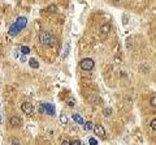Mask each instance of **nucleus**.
Masks as SVG:
<instances>
[{
	"mask_svg": "<svg viewBox=\"0 0 156 145\" xmlns=\"http://www.w3.org/2000/svg\"><path fill=\"white\" fill-rule=\"evenodd\" d=\"M151 128H152L154 131H156V119H152V120H151Z\"/></svg>",
	"mask_w": 156,
	"mask_h": 145,
	"instance_id": "obj_20",
	"label": "nucleus"
},
{
	"mask_svg": "<svg viewBox=\"0 0 156 145\" xmlns=\"http://www.w3.org/2000/svg\"><path fill=\"white\" fill-rule=\"evenodd\" d=\"M10 145H21V142H20V141H17V140H12Z\"/></svg>",
	"mask_w": 156,
	"mask_h": 145,
	"instance_id": "obj_25",
	"label": "nucleus"
},
{
	"mask_svg": "<svg viewBox=\"0 0 156 145\" xmlns=\"http://www.w3.org/2000/svg\"><path fill=\"white\" fill-rule=\"evenodd\" d=\"M103 114L105 115V116H109V115L112 114V110H111V108H104V110H103Z\"/></svg>",
	"mask_w": 156,
	"mask_h": 145,
	"instance_id": "obj_18",
	"label": "nucleus"
},
{
	"mask_svg": "<svg viewBox=\"0 0 156 145\" xmlns=\"http://www.w3.org/2000/svg\"><path fill=\"white\" fill-rule=\"evenodd\" d=\"M83 126H85V130L87 131V132H90L91 130H94V126H92L91 122H86V123H85Z\"/></svg>",
	"mask_w": 156,
	"mask_h": 145,
	"instance_id": "obj_12",
	"label": "nucleus"
},
{
	"mask_svg": "<svg viewBox=\"0 0 156 145\" xmlns=\"http://www.w3.org/2000/svg\"><path fill=\"white\" fill-rule=\"evenodd\" d=\"M43 103V107H44V114H48L51 116H53L56 114V107L55 105H52V103H48V102H42Z\"/></svg>",
	"mask_w": 156,
	"mask_h": 145,
	"instance_id": "obj_3",
	"label": "nucleus"
},
{
	"mask_svg": "<svg viewBox=\"0 0 156 145\" xmlns=\"http://www.w3.org/2000/svg\"><path fill=\"white\" fill-rule=\"evenodd\" d=\"M82 145H83V144H82Z\"/></svg>",
	"mask_w": 156,
	"mask_h": 145,
	"instance_id": "obj_30",
	"label": "nucleus"
},
{
	"mask_svg": "<svg viewBox=\"0 0 156 145\" xmlns=\"http://www.w3.org/2000/svg\"><path fill=\"white\" fill-rule=\"evenodd\" d=\"M94 132H95L96 136H99V137H102V138L105 137V130H104V127L100 126V124H96V126L94 127Z\"/></svg>",
	"mask_w": 156,
	"mask_h": 145,
	"instance_id": "obj_5",
	"label": "nucleus"
},
{
	"mask_svg": "<svg viewBox=\"0 0 156 145\" xmlns=\"http://www.w3.org/2000/svg\"><path fill=\"white\" fill-rule=\"evenodd\" d=\"M73 120L76 122L77 124H85V122H83L82 116H81L79 114H73Z\"/></svg>",
	"mask_w": 156,
	"mask_h": 145,
	"instance_id": "obj_10",
	"label": "nucleus"
},
{
	"mask_svg": "<svg viewBox=\"0 0 156 145\" xmlns=\"http://www.w3.org/2000/svg\"><path fill=\"white\" fill-rule=\"evenodd\" d=\"M29 66H30L31 68H34V69H37L39 67V62L35 59V58H31V59H29Z\"/></svg>",
	"mask_w": 156,
	"mask_h": 145,
	"instance_id": "obj_9",
	"label": "nucleus"
},
{
	"mask_svg": "<svg viewBox=\"0 0 156 145\" xmlns=\"http://www.w3.org/2000/svg\"><path fill=\"white\" fill-rule=\"evenodd\" d=\"M89 100H90V102L94 103V105H96V103L99 102V97H96V96H91V97L89 98Z\"/></svg>",
	"mask_w": 156,
	"mask_h": 145,
	"instance_id": "obj_15",
	"label": "nucleus"
},
{
	"mask_svg": "<svg viewBox=\"0 0 156 145\" xmlns=\"http://www.w3.org/2000/svg\"><path fill=\"white\" fill-rule=\"evenodd\" d=\"M108 30H109V25H104L102 28V34H103V36H105V34L108 33Z\"/></svg>",
	"mask_w": 156,
	"mask_h": 145,
	"instance_id": "obj_16",
	"label": "nucleus"
},
{
	"mask_svg": "<svg viewBox=\"0 0 156 145\" xmlns=\"http://www.w3.org/2000/svg\"><path fill=\"white\" fill-rule=\"evenodd\" d=\"M22 30V28L18 25V24H16V22H14V24H12V25H10L9 26V34H10V36H18V34H20V32Z\"/></svg>",
	"mask_w": 156,
	"mask_h": 145,
	"instance_id": "obj_4",
	"label": "nucleus"
},
{
	"mask_svg": "<svg viewBox=\"0 0 156 145\" xmlns=\"http://www.w3.org/2000/svg\"><path fill=\"white\" fill-rule=\"evenodd\" d=\"M79 67L83 69V71H91L94 68V60L91 58H85L79 62Z\"/></svg>",
	"mask_w": 156,
	"mask_h": 145,
	"instance_id": "obj_2",
	"label": "nucleus"
},
{
	"mask_svg": "<svg viewBox=\"0 0 156 145\" xmlns=\"http://www.w3.org/2000/svg\"><path fill=\"white\" fill-rule=\"evenodd\" d=\"M38 111H39L40 114H44V107H43V103H40V105H39V107H38Z\"/></svg>",
	"mask_w": 156,
	"mask_h": 145,
	"instance_id": "obj_22",
	"label": "nucleus"
},
{
	"mask_svg": "<svg viewBox=\"0 0 156 145\" xmlns=\"http://www.w3.org/2000/svg\"><path fill=\"white\" fill-rule=\"evenodd\" d=\"M21 108H22V111H24L26 115H30L33 112V105L30 102H24V103H22V106H21Z\"/></svg>",
	"mask_w": 156,
	"mask_h": 145,
	"instance_id": "obj_6",
	"label": "nucleus"
},
{
	"mask_svg": "<svg viewBox=\"0 0 156 145\" xmlns=\"http://www.w3.org/2000/svg\"><path fill=\"white\" fill-rule=\"evenodd\" d=\"M39 42L43 46H46V47H51V46H53V43H55V38H53L51 32L44 30V32L39 33Z\"/></svg>",
	"mask_w": 156,
	"mask_h": 145,
	"instance_id": "obj_1",
	"label": "nucleus"
},
{
	"mask_svg": "<svg viewBox=\"0 0 156 145\" xmlns=\"http://www.w3.org/2000/svg\"><path fill=\"white\" fill-rule=\"evenodd\" d=\"M89 144L90 145H98V140H96V138H94V137H90L89 138Z\"/></svg>",
	"mask_w": 156,
	"mask_h": 145,
	"instance_id": "obj_17",
	"label": "nucleus"
},
{
	"mask_svg": "<svg viewBox=\"0 0 156 145\" xmlns=\"http://www.w3.org/2000/svg\"><path fill=\"white\" fill-rule=\"evenodd\" d=\"M72 145H82V142L79 140H74V141H72Z\"/></svg>",
	"mask_w": 156,
	"mask_h": 145,
	"instance_id": "obj_24",
	"label": "nucleus"
},
{
	"mask_svg": "<svg viewBox=\"0 0 156 145\" xmlns=\"http://www.w3.org/2000/svg\"><path fill=\"white\" fill-rule=\"evenodd\" d=\"M10 124H12L13 127H20L22 124V120L18 116H12L10 118Z\"/></svg>",
	"mask_w": 156,
	"mask_h": 145,
	"instance_id": "obj_8",
	"label": "nucleus"
},
{
	"mask_svg": "<svg viewBox=\"0 0 156 145\" xmlns=\"http://www.w3.org/2000/svg\"><path fill=\"white\" fill-rule=\"evenodd\" d=\"M20 60H21L22 63H25V62H29V60L26 59V56H25V55H22V56H20Z\"/></svg>",
	"mask_w": 156,
	"mask_h": 145,
	"instance_id": "obj_23",
	"label": "nucleus"
},
{
	"mask_svg": "<svg viewBox=\"0 0 156 145\" xmlns=\"http://www.w3.org/2000/svg\"><path fill=\"white\" fill-rule=\"evenodd\" d=\"M16 24H18L22 29H24L27 25V18H26V17H24V16H21V17H18V18L16 20Z\"/></svg>",
	"mask_w": 156,
	"mask_h": 145,
	"instance_id": "obj_7",
	"label": "nucleus"
},
{
	"mask_svg": "<svg viewBox=\"0 0 156 145\" xmlns=\"http://www.w3.org/2000/svg\"><path fill=\"white\" fill-rule=\"evenodd\" d=\"M150 103H151V106H154V107H156V96L151 98V101H150Z\"/></svg>",
	"mask_w": 156,
	"mask_h": 145,
	"instance_id": "obj_19",
	"label": "nucleus"
},
{
	"mask_svg": "<svg viewBox=\"0 0 156 145\" xmlns=\"http://www.w3.org/2000/svg\"><path fill=\"white\" fill-rule=\"evenodd\" d=\"M21 52L24 54V55H29V54H30V48H29L27 46H22V47H21Z\"/></svg>",
	"mask_w": 156,
	"mask_h": 145,
	"instance_id": "obj_13",
	"label": "nucleus"
},
{
	"mask_svg": "<svg viewBox=\"0 0 156 145\" xmlns=\"http://www.w3.org/2000/svg\"><path fill=\"white\" fill-rule=\"evenodd\" d=\"M62 145H72V141H68V140H65V141H62Z\"/></svg>",
	"mask_w": 156,
	"mask_h": 145,
	"instance_id": "obj_26",
	"label": "nucleus"
},
{
	"mask_svg": "<svg viewBox=\"0 0 156 145\" xmlns=\"http://www.w3.org/2000/svg\"><path fill=\"white\" fill-rule=\"evenodd\" d=\"M60 122H61L62 124H66L68 123V116H66L65 114H61L60 115Z\"/></svg>",
	"mask_w": 156,
	"mask_h": 145,
	"instance_id": "obj_14",
	"label": "nucleus"
},
{
	"mask_svg": "<svg viewBox=\"0 0 156 145\" xmlns=\"http://www.w3.org/2000/svg\"><path fill=\"white\" fill-rule=\"evenodd\" d=\"M113 2H118V0H113Z\"/></svg>",
	"mask_w": 156,
	"mask_h": 145,
	"instance_id": "obj_29",
	"label": "nucleus"
},
{
	"mask_svg": "<svg viewBox=\"0 0 156 145\" xmlns=\"http://www.w3.org/2000/svg\"><path fill=\"white\" fill-rule=\"evenodd\" d=\"M48 12L50 13H55L56 12V7H55V5H51V7L48 8Z\"/></svg>",
	"mask_w": 156,
	"mask_h": 145,
	"instance_id": "obj_21",
	"label": "nucleus"
},
{
	"mask_svg": "<svg viewBox=\"0 0 156 145\" xmlns=\"http://www.w3.org/2000/svg\"><path fill=\"white\" fill-rule=\"evenodd\" d=\"M126 24H128V17L124 16V25H126Z\"/></svg>",
	"mask_w": 156,
	"mask_h": 145,
	"instance_id": "obj_27",
	"label": "nucleus"
},
{
	"mask_svg": "<svg viewBox=\"0 0 156 145\" xmlns=\"http://www.w3.org/2000/svg\"><path fill=\"white\" fill-rule=\"evenodd\" d=\"M69 51H70V44L66 43L64 46V52H62V59H66L68 55H69Z\"/></svg>",
	"mask_w": 156,
	"mask_h": 145,
	"instance_id": "obj_11",
	"label": "nucleus"
},
{
	"mask_svg": "<svg viewBox=\"0 0 156 145\" xmlns=\"http://www.w3.org/2000/svg\"><path fill=\"white\" fill-rule=\"evenodd\" d=\"M69 106H70V107L74 106V101H73V100H72V101H69Z\"/></svg>",
	"mask_w": 156,
	"mask_h": 145,
	"instance_id": "obj_28",
	"label": "nucleus"
}]
</instances>
